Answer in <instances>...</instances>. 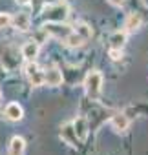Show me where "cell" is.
Wrapping results in <instances>:
<instances>
[{"label": "cell", "instance_id": "d6986e66", "mask_svg": "<svg viewBox=\"0 0 148 155\" xmlns=\"http://www.w3.org/2000/svg\"><path fill=\"white\" fill-rule=\"evenodd\" d=\"M110 4H113V6H123L124 4V0H108Z\"/></svg>", "mask_w": 148, "mask_h": 155}, {"label": "cell", "instance_id": "5b68a950", "mask_svg": "<svg viewBox=\"0 0 148 155\" xmlns=\"http://www.w3.org/2000/svg\"><path fill=\"white\" fill-rule=\"evenodd\" d=\"M44 82H46L48 86H51V88L60 86V84H62V73H60L57 68L48 69V71L44 73Z\"/></svg>", "mask_w": 148, "mask_h": 155}, {"label": "cell", "instance_id": "8fae6325", "mask_svg": "<svg viewBox=\"0 0 148 155\" xmlns=\"http://www.w3.org/2000/svg\"><path fill=\"white\" fill-rule=\"evenodd\" d=\"M26 150V140L22 137H13L9 142V155H22Z\"/></svg>", "mask_w": 148, "mask_h": 155}, {"label": "cell", "instance_id": "2e32d148", "mask_svg": "<svg viewBox=\"0 0 148 155\" xmlns=\"http://www.w3.org/2000/svg\"><path fill=\"white\" fill-rule=\"evenodd\" d=\"M29 81H31V84H33V86H40V84L44 82V75H42V73H40V69H39L37 73H33V75L29 77Z\"/></svg>", "mask_w": 148, "mask_h": 155}, {"label": "cell", "instance_id": "7c38bea8", "mask_svg": "<svg viewBox=\"0 0 148 155\" xmlns=\"http://www.w3.org/2000/svg\"><path fill=\"white\" fill-rule=\"evenodd\" d=\"M84 40H86V38H84L82 35H79L77 31H71V33H69V35H68V37L64 38L66 46H68V48H73V49H77V48H81V46L84 44Z\"/></svg>", "mask_w": 148, "mask_h": 155}, {"label": "cell", "instance_id": "44dd1931", "mask_svg": "<svg viewBox=\"0 0 148 155\" xmlns=\"http://www.w3.org/2000/svg\"><path fill=\"white\" fill-rule=\"evenodd\" d=\"M0 101H2V91H0Z\"/></svg>", "mask_w": 148, "mask_h": 155}, {"label": "cell", "instance_id": "9c48e42d", "mask_svg": "<svg viewBox=\"0 0 148 155\" xmlns=\"http://www.w3.org/2000/svg\"><path fill=\"white\" fill-rule=\"evenodd\" d=\"M73 128H75V133H77V139L84 140L88 137V122L84 117H77L73 120Z\"/></svg>", "mask_w": 148, "mask_h": 155}, {"label": "cell", "instance_id": "7a4b0ae2", "mask_svg": "<svg viewBox=\"0 0 148 155\" xmlns=\"http://www.w3.org/2000/svg\"><path fill=\"white\" fill-rule=\"evenodd\" d=\"M103 88V75L99 71H90L84 79V90L90 97H97Z\"/></svg>", "mask_w": 148, "mask_h": 155}, {"label": "cell", "instance_id": "e0dca14e", "mask_svg": "<svg viewBox=\"0 0 148 155\" xmlns=\"http://www.w3.org/2000/svg\"><path fill=\"white\" fill-rule=\"evenodd\" d=\"M37 71H39V66L35 64V60H31V62L26 64V75H28V77H31V75L37 73Z\"/></svg>", "mask_w": 148, "mask_h": 155}, {"label": "cell", "instance_id": "ba28073f", "mask_svg": "<svg viewBox=\"0 0 148 155\" xmlns=\"http://www.w3.org/2000/svg\"><path fill=\"white\" fill-rule=\"evenodd\" d=\"M141 24H143V18L137 13H130L126 17V20H124V31L126 33H133V31H137L141 28Z\"/></svg>", "mask_w": 148, "mask_h": 155}, {"label": "cell", "instance_id": "6da1fadb", "mask_svg": "<svg viewBox=\"0 0 148 155\" xmlns=\"http://www.w3.org/2000/svg\"><path fill=\"white\" fill-rule=\"evenodd\" d=\"M69 11H68V6L66 4H53V6H48L42 13V17L48 20V22H64L68 18Z\"/></svg>", "mask_w": 148, "mask_h": 155}, {"label": "cell", "instance_id": "ac0fdd59", "mask_svg": "<svg viewBox=\"0 0 148 155\" xmlns=\"http://www.w3.org/2000/svg\"><path fill=\"white\" fill-rule=\"evenodd\" d=\"M110 57L113 60H121L123 58V49H117V48H110Z\"/></svg>", "mask_w": 148, "mask_h": 155}, {"label": "cell", "instance_id": "9a60e30c", "mask_svg": "<svg viewBox=\"0 0 148 155\" xmlns=\"http://www.w3.org/2000/svg\"><path fill=\"white\" fill-rule=\"evenodd\" d=\"M75 31H77V33H79V35H82V37H84V38H86V40H88V38H90V37H92V28H88V26H86V24H79V26H77V29H75Z\"/></svg>", "mask_w": 148, "mask_h": 155}, {"label": "cell", "instance_id": "ffe728a7", "mask_svg": "<svg viewBox=\"0 0 148 155\" xmlns=\"http://www.w3.org/2000/svg\"><path fill=\"white\" fill-rule=\"evenodd\" d=\"M31 0H17V4H20V6H26V4H29Z\"/></svg>", "mask_w": 148, "mask_h": 155}, {"label": "cell", "instance_id": "3957f363", "mask_svg": "<svg viewBox=\"0 0 148 155\" xmlns=\"http://www.w3.org/2000/svg\"><path fill=\"white\" fill-rule=\"evenodd\" d=\"M4 115H6L8 120H11V122H18V120H22V117H24V110H22V106H20L18 102H9V104L6 106Z\"/></svg>", "mask_w": 148, "mask_h": 155}, {"label": "cell", "instance_id": "4fadbf2b", "mask_svg": "<svg viewBox=\"0 0 148 155\" xmlns=\"http://www.w3.org/2000/svg\"><path fill=\"white\" fill-rule=\"evenodd\" d=\"M124 42H126V31H124V29L112 33V37H110V46H112V48L123 49V48H124Z\"/></svg>", "mask_w": 148, "mask_h": 155}, {"label": "cell", "instance_id": "52a82bcc", "mask_svg": "<svg viewBox=\"0 0 148 155\" xmlns=\"http://www.w3.org/2000/svg\"><path fill=\"white\" fill-rule=\"evenodd\" d=\"M39 49H40V48H39V42H37V40H31V42H28V44L22 46V57H24L28 62H31V60L37 58Z\"/></svg>", "mask_w": 148, "mask_h": 155}, {"label": "cell", "instance_id": "277c9868", "mask_svg": "<svg viewBox=\"0 0 148 155\" xmlns=\"http://www.w3.org/2000/svg\"><path fill=\"white\" fill-rule=\"evenodd\" d=\"M44 29L48 31V35H53V37H60V38H66L71 29L66 28V26H60V22H55V24H46Z\"/></svg>", "mask_w": 148, "mask_h": 155}, {"label": "cell", "instance_id": "5bb4252c", "mask_svg": "<svg viewBox=\"0 0 148 155\" xmlns=\"http://www.w3.org/2000/svg\"><path fill=\"white\" fill-rule=\"evenodd\" d=\"M11 24H13V17L9 13H0V29L9 28Z\"/></svg>", "mask_w": 148, "mask_h": 155}, {"label": "cell", "instance_id": "8992f818", "mask_svg": "<svg viewBox=\"0 0 148 155\" xmlns=\"http://www.w3.org/2000/svg\"><path fill=\"white\" fill-rule=\"evenodd\" d=\"M110 124H112V128H113L115 131H126L128 126H130V120H128L126 115H123V113H115V115H112Z\"/></svg>", "mask_w": 148, "mask_h": 155}, {"label": "cell", "instance_id": "30bf717a", "mask_svg": "<svg viewBox=\"0 0 148 155\" xmlns=\"http://www.w3.org/2000/svg\"><path fill=\"white\" fill-rule=\"evenodd\" d=\"M13 26H15L18 31H28L29 26H31V18H29V15H26V13H18L17 17H13Z\"/></svg>", "mask_w": 148, "mask_h": 155}]
</instances>
